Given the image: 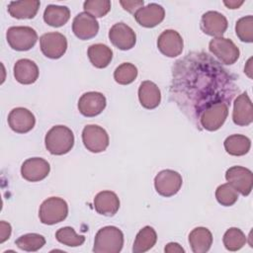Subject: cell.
<instances>
[{
	"instance_id": "15",
	"label": "cell",
	"mask_w": 253,
	"mask_h": 253,
	"mask_svg": "<svg viewBox=\"0 0 253 253\" xmlns=\"http://www.w3.org/2000/svg\"><path fill=\"white\" fill-rule=\"evenodd\" d=\"M106 97L100 92H86L78 101V110L85 117H95L100 115L106 108Z\"/></svg>"
},
{
	"instance_id": "8",
	"label": "cell",
	"mask_w": 253,
	"mask_h": 253,
	"mask_svg": "<svg viewBox=\"0 0 253 253\" xmlns=\"http://www.w3.org/2000/svg\"><path fill=\"white\" fill-rule=\"evenodd\" d=\"M82 141L87 150L99 153L109 146V135L102 126L87 125L82 130Z\"/></svg>"
},
{
	"instance_id": "18",
	"label": "cell",
	"mask_w": 253,
	"mask_h": 253,
	"mask_svg": "<svg viewBox=\"0 0 253 253\" xmlns=\"http://www.w3.org/2000/svg\"><path fill=\"white\" fill-rule=\"evenodd\" d=\"M228 26L226 18L219 12L208 11L202 16L201 29L209 36L219 38L222 37Z\"/></svg>"
},
{
	"instance_id": "33",
	"label": "cell",
	"mask_w": 253,
	"mask_h": 253,
	"mask_svg": "<svg viewBox=\"0 0 253 253\" xmlns=\"http://www.w3.org/2000/svg\"><path fill=\"white\" fill-rule=\"evenodd\" d=\"M55 238L58 242L71 247H77L84 243L85 237L78 235L75 230L70 226H64L59 228L55 232Z\"/></svg>"
},
{
	"instance_id": "34",
	"label": "cell",
	"mask_w": 253,
	"mask_h": 253,
	"mask_svg": "<svg viewBox=\"0 0 253 253\" xmlns=\"http://www.w3.org/2000/svg\"><path fill=\"white\" fill-rule=\"evenodd\" d=\"M235 33L238 39L244 42H253V16L240 18L235 24Z\"/></svg>"
},
{
	"instance_id": "2",
	"label": "cell",
	"mask_w": 253,
	"mask_h": 253,
	"mask_svg": "<svg viewBox=\"0 0 253 253\" xmlns=\"http://www.w3.org/2000/svg\"><path fill=\"white\" fill-rule=\"evenodd\" d=\"M44 144L49 153L63 155L71 150L74 145V134L65 126H52L45 134Z\"/></svg>"
},
{
	"instance_id": "9",
	"label": "cell",
	"mask_w": 253,
	"mask_h": 253,
	"mask_svg": "<svg viewBox=\"0 0 253 253\" xmlns=\"http://www.w3.org/2000/svg\"><path fill=\"white\" fill-rule=\"evenodd\" d=\"M183 183L182 176L171 169L160 171L154 178L156 192L163 197H172L181 189Z\"/></svg>"
},
{
	"instance_id": "11",
	"label": "cell",
	"mask_w": 253,
	"mask_h": 253,
	"mask_svg": "<svg viewBox=\"0 0 253 253\" xmlns=\"http://www.w3.org/2000/svg\"><path fill=\"white\" fill-rule=\"evenodd\" d=\"M226 181L242 196H248L252 191L253 173L242 166H232L225 172Z\"/></svg>"
},
{
	"instance_id": "24",
	"label": "cell",
	"mask_w": 253,
	"mask_h": 253,
	"mask_svg": "<svg viewBox=\"0 0 253 253\" xmlns=\"http://www.w3.org/2000/svg\"><path fill=\"white\" fill-rule=\"evenodd\" d=\"M40 5L39 0L11 1L8 5V12L16 19H32L37 15Z\"/></svg>"
},
{
	"instance_id": "16",
	"label": "cell",
	"mask_w": 253,
	"mask_h": 253,
	"mask_svg": "<svg viewBox=\"0 0 253 253\" xmlns=\"http://www.w3.org/2000/svg\"><path fill=\"white\" fill-rule=\"evenodd\" d=\"M74 35L82 41L90 40L97 36L99 32V23L96 18L86 12H81L75 16L72 23Z\"/></svg>"
},
{
	"instance_id": "28",
	"label": "cell",
	"mask_w": 253,
	"mask_h": 253,
	"mask_svg": "<svg viewBox=\"0 0 253 253\" xmlns=\"http://www.w3.org/2000/svg\"><path fill=\"white\" fill-rule=\"evenodd\" d=\"M224 149L233 156H242L248 153L251 147V140L243 134H232L225 138Z\"/></svg>"
},
{
	"instance_id": "41",
	"label": "cell",
	"mask_w": 253,
	"mask_h": 253,
	"mask_svg": "<svg viewBox=\"0 0 253 253\" xmlns=\"http://www.w3.org/2000/svg\"><path fill=\"white\" fill-rule=\"evenodd\" d=\"M251 61H252V58H249V60L247 61V64H246V66H245V68H244V72H246L247 75H248L250 78L252 77V74H251V72H252Z\"/></svg>"
},
{
	"instance_id": "13",
	"label": "cell",
	"mask_w": 253,
	"mask_h": 253,
	"mask_svg": "<svg viewBox=\"0 0 253 253\" xmlns=\"http://www.w3.org/2000/svg\"><path fill=\"white\" fill-rule=\"evenodd\" d=\"M183 39L175 30H165L157 40V47L162 54L168 57H176L183 51Z\"/></svg>"
},
{
	"instance_id": "14",
	"label": "cell",
	"mask_w": 253,
	"mask_h": 253,
	"mask_svg": "<svg viewBox=\"0 0 253 253\" xmlns=\"http://www.w3.org/2000/svg\"><path fill=\"white\" fill-rule=\"evenodd\" d=\"M49 171V163L41 157L28 158L21 166V175L29 182H39L43 180L48 175Z\"/></svg>"
},
{
	"instance_id": "4",
	"label": "cell",
	"mask_w": 253,
	"mask_h": 253,
	"mask_svg": "<svg viewBox=\"0 0 253 253\" xmlns=\"http://www.w3.org/2000/svg\"><path fill=\"white\" fill-rule=\"evenodd\" d=\"M68 214L67 203L58 197H50L44 200L39 211V217L42 223L52 225L66 218Z\"/></svg>"
},
{
	"instance_id": "17",
	"label": "cell",
	"mask_w": 253,
	"mask_h": 253,
	"mask_svg": "<svg viewBox=\"0 0 253 253\" xmlns=\"http://www.w3.org/2000/svg\"><path fill=\"white\" fill-rule=\"evenodd\" d=\"M8 124L12 130L17 133L29 132L36 125V118L34 114L22 107L13 109L8 115Z\"/></svg>"
},
{
	"instance_id": "23",
	"label": "cell",
	"mask_w": 253,
	"mask_h": 253,
	"mask_svg": "<svg viewBox=\"0 0 253 253\" xmlns=\"http://www.w3.org/2000/svg\"><path fill=\"white\" fill-rule=\"evenodd\" d=\"M138 99L143 108L148 110L155 109L161 101V93L158 86L149 80L141 82L138 88Z\"/></svg>"
},
{
	"instance_id": "30",
	"label": "cell",
	"mask_w": 253,
	"mask_h": 253,
	"mask_svg": "<svg viewBox=\"0 0 253 253\" xmlns=\"http://www.w3.org/2000/svg\"><path fill=\"white\" fill-rule=\"evenodd\" d=\"M224 247L229 251H237L241 249L247 242V237L243 231L237 227L227 229L222 238Z\"/></svg>"
},
{
	"instance_id": "21",
	"label": "cell",
	"mask_w": 253,
	"mask_h": 253,
	"mask_svg": "<svg viewBox=\"0 0 253 253\" xmlns=\"http://www.w3.org/2000/svg\"><path fill=\"white\" fill-rule=\"evenodd\" d=\"M94 208L100 214L113 216L120 209V200L112 191H102L94 198Z\"/></svg>"
},
{
	"instance_id": "22",
	"label": "cell",
	"mask_w": 253,
	"mask_h": 253,
	"mask_svg": "<svg viewBox=\"0 0 253 253\" xmlns=\"http://www.w3.org/2000/svg\"><path fill=\"white\" fill-rule=\"evenodd\" d=\"M13 71L15 79L24 85L33 84L39 78L38 65L28 58H22L16 61Z\"/></svg>"
},
{
	"instance_id": "12",
	"label": "cell",
	"mask_w": 253,
	"mask_h": 253,
	"mask_svg": "<svg viewBox=\"0 0 253 253\" xmlns=\"http://www.w3.org/2000/svg\"><path fill=\"white\" fill-rule=\"evenodd\" d=\"M109 39L111 42L121 50L131 49L136 42L134 31L123 22L112 26L109 31Z\"/></svg>"
},
{
	"instance_id": "10",
	"label": "cell",
	"mask_w": 253,
	"mask_h": 253,
	"mask_svg": "<svg viewBox=\"0 0 253 253\" xmlns=\"http://www.w3.org/2000/svg\"><path fill=\"white\" fill-rule=\"evenodd\" d=\"M41 50L48 58H60L67 49V40L65 36L58 32L46 33L40 38Z\"/></svg>"
},
{
	"instance_id": "20",
	"label": "cell",
	"mask_w": 253,
	"mask_h": 253,
	"mask_svg": "<svg viewBox=\"0 0 253 253\" xmlns=\"http://www.w3.org/2000/svg\"><path fill=\"white\" fill-rule=\"evenodd\" d=\"M133 16L140 26L144 28H153L164 20L165 10L159 4L150 3L138 9Z\"/></svg>"
},
{
	"instance_id": "36",
	"label": "cell",
	"mask_w": 253,
	"mask_h": 253,
	"mask_svg": "<svg viewBox=\"0 0 253 253\" xmlns=\"http://www.w3.org/2000/svg\"><path fill=\"white\" fill-rule=\"evenodd\" d=\"M86 13L94 18L104 17L111 10V1L109 0H86L83 4Z\"/></svg>"
},
{
	"instance_id": "6",
	"label": "cell",
	"mask_w": 253,
	"mask_h": 253,
	"mask_svg": "<svg viewBox=\"0 0 253 253\" xmlns=\"http://www.w3.org/2000/svg\"><path fill=\"white\" fill-rule=\"evenodd\" d=\"M210 51L223 64L231 65L237 61L240 55L239 48L226 38H213L209 43Z\"/></svg>"
},
{
	"instance_id": "37",
	"label": "cell",
	"mask_w": 253,
	"mask_h": 253,
	"mask_svg": "<svg viewBox=\"0 0 253 253\" xmlns=\"http://www.w3.org/2000/svg\"><path fill=\"white\" fill-rule=\"evenodd\" d=\"M120 4L123 6V8L133 14L140 8L143 7L144 5V1L143 0H126V1H120Z\"/></svg>"
},
{
	"instance_id": "3",
	"label": "cell",
	"mask_w": 253,
	"mask_h": 253,
	"mask_svg": "<svg viewBox=\"0 0 253 253\" xmlns=\"http://www.w3.org/2000/svg\"><path fill=\"white\" fill-rule=\"evenodd\" d=\"M124 245V234L116 226L108 225L95 235L93 251L95 253H119Z\"/></svg>"
},
{
	"instance_id": "31",
	"label": "cell",
	"mask_w": 253,
	"mask_h": 253,
	"mask_svg": "<svg viewBox=\"0 0 253 253\" xmlns=\"http://www.w3.org/2000/svg\"><path fill=\"white\" fill-rule=\"evenodd\" d=\"M15 243L21 250L35 252L40 250L45 244V239L42 235L38 233H27L21 235Z\"/></svg>"
},
{
	"instance_id": "38",
	"label": "cell",
	"mask_w": 253,
	"mask_h": 253,
	"mask_svg": "<svg viewBox=\"0 0 253 253\" xmlns=\"http://www.w3.org/2000/svg\"><path fill=\"white\" fill-rule=\"evenodd\" d=\"M11 232H12V227L10 223L4 220L0 221V243H3L7 239H9Z\"/></svg>"
},
{
	"instance_id": "29",
	"label": "cell",
	"mask_w": 253,
	"mask_h": 253,
	"mask_svg": "<svg viewBox=\"0 0 253 253\" xmlns=\"http://www.w3.org/2000/svg\"><path fill=\"white\" fill-rule=\"evenodd\" d=\"M157 241L156 231L151 226H144L138 231L133 242L132 252L143 253L151 249Z\"/></svg>"
},
{
	"instance_id": "32",
	"label": "cell",
	"mask_w": 253,
	"mask_h": 253,
	"mask_svg": "<svg viewBox=\"0 0 253 253\" xmlns=\"http://www.w3.org/2000/svg\"><path fill=\"white\" fill-rule=\"evenodd\" d=\"M137 68L134 64L124 62L116 68L114 72V78L117 83L121 85H127L135 80L137 77Z\"/></svg>"
},
{
	"instance_id": "5",
	"label": "cell",
	"mask_w": 253,
	"mask_h": 253,
	"mask_svg": "<svg viewBox=\"0 0 253 253\" xmlns=\"http://www.w3.org/2000/svg\"><path fill=\"white\" fill-rule=\"evenodd\" d=\"M9 45L19 51H26L35 46L38 41L37 32L28 26L10 27L6 33Z\"/></svg>"
},
{
	"instance_id": "19",
	"label": "cell",
	"mask_w": 253,
	"mask_h": 253,
	"mask_svg": "<svg viewBox=\"0 0 253 253\" xmlns=\"http://www.w3.org/2000/svg\"><path fill=\"white\" fill-rule=\"evenodd\" d=\"M233 123L240 126H249L253 122L252 102L246 92L237 96L233 103Z\"/></svg>"
},
{
	"instance_id": "39",
	"label": "cell",
	"mask_w": 253,
	"mask_h": 253,
	"mask_svg": "<svg viewBox=\"0 0 253 253\" xmlns=\"http://www.w3.org/2000/svg\"><path fill=\"white\" fill-rule=\"evenodd\" d=\"M164 251L167 252V253H184L185 250L183 249V247L176 243V242H170L168 243L165 248H164Z\"/></svg>"
},
{
	"instance_id": "1",
	"label": "cell",
	"mask_w": 253,
	"mask_h": 253,
	"mask_svg": "<svg viewBox=\"0 0 253 253\" xmlns=\"http://www.w3.org/2000/svg\"><path fill=\"white\" fill-rule=\"evenodd\" d=\"M170 95L197 126L204 110L223 102L230 106L238 94L236 78L204 51H194L173 65Z\"/></svg>"
},
{
	"instance_id": "7",
	"label": "cell",
	"mask_w": 253,
	"mask_h": 253,
	"mask_svg": "<svg viewBox=\"0 0 253 253\" xmlns=\"http://www.w3.org/2000/svg\"><path fill=\"white\" fill-rule=\"evenodd\" d=\"M228 107L226 103L218 102L204 110L199 119L200 126L210 131L217 130L227 118Z\"/></svg>"
},
{
	"instance_id": "26",
	"label": "cell",
	"mask_w": 253,
	"mask_h": 253,
	"mask_svg": "<svg viewBox=\"0 0 253 253\" xmlns=\"http://www.w3.org/2000/svg\"><path fill=\"white\" fill-rule=\"evenodd\" d=\"M70 18V10L66 6L48 5L43 12V21L50 27L59 28L65 25Z\"/></svg>"
},
{
	"instance_id": "35",
	"label": "cell",
	"mask_w": 253,
	"mask_h": 253,
	"mask_svg": "<svg viewBox=\"0 0 253 253\" xmlns=\"http://www.w3.org/2000/svg\"><path fill=\"white\" fill-rule=\"evenodd\" d=\"M215 198L221 206L230 207L237 202L238 192L229 183L221 184L216 188Z\"/></svg>"
},
{
	"instance_id": "25",
	"label": "cell",
	"mask_w": 253,
	"mask_h": 253,
	"mask_svg": "<svg viewBox=\"0 0 253 253\" xmlns=\"http://www.w3.org/2000/svg\"><path fill=\"white\" fill-rule=\"evenodd\" d=\"M189 243L194 253H206L212 244V234L207 227H196L189 234Z\"/></svg>"
},
{
	"instance_id": "40",
	"label": "cell",
	"mask_w": 253,
	"mask_h": 253,
	"mask_svg": "<svg viewBox=\"0 0 253 253\" xmlns=\"http://www.w3.org/2000/svg\"><path fill=\"white\" fill-rule=\"evenodd\" d=\"M244 1H236V0H229V1H223V4L228 8V9H238Z\"/></svg>"
},
{
	"instance_id": "27",
	"label": "cell",
	"mask_w": 253,
	"mask_h": 253,
	"mask_svg": "<svg viewBox=\"0 0 253 253\" xmlns=\"http://www.w3.org/2000/svg\"><path fill=\"white\" fill-rule=\"evenodd\" d=\"M87 54L90 62L97 68L107 67L113 58L112 49L103 43H95L88 47Z\"/></svg>"
}]
</instances>
